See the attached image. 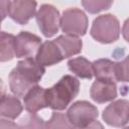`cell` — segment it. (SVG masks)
<instances>
[{
    "label": "cell",
    "mask_w": 129,
    "mask_h": 129,
    "mask_svg": "<svg viewBox=\"0 0 129 129\" xmlns=\"http://www.w3.org/2000/svg\"><path fill=\"white\" fill-rule=\"evenodd\" d=\"M44 73V67L36 59L25 57L19 60L9 73V89L18 98H23L32 87L38 85Z\"/></svg>",
    "instance_id": "obj_1"
},
{
    "label": "cell",
    "mask_w": 129,
    "mask_h": 129,
    "mask_svg": "<svg viewBox=\"0 0 129 129\" xmlns=\"http://www.w3.org/2000/svg\"><path fill=\"white\" fill-rule=\"evenodd\" d=\"M79 92L80 81L72 75H64L53 86L46 89L48 107L54 111H62L68 108Z\"/></svg>",
    "instance_id": "obj_2"
},
{
    "label": "cell",
    "mask_w": 129,
    "mask_h": 129,
    "mask_svg": "<svg viewBox=\"0 0 129 129\" xmlns=\"http://www.w3.org/2000/svg\"><path fill=\"white\" fill-rule=\"evenodd\" d=\"M98 108L88 101H77L67 111V117L73 128H94L103 126L97 122Z\"/></svg>",
    "instance_id": "obj_3"
},
{
    "label": "cell",
    "mask_w": 129,
    "mask_h": 129,
    "mask_svg": "<svg viewBox=\"0 0 129 129\" xmlns=\"http://www.w3.org/2000/svg\"><path fill=\"white\" fill-rule=\"evenodd\" d=\"M121 28L118 18L113 14H102L97 16L92 24L90 34L98 42L109 44L120 37Z\"/></svg>",
    "instance_id": "obj_4"
},
{
    "label": "cell",
    "mask_w": 129,
    "mask_h": 129,
    "mask_svg": "<svg viewBox=\"0 0 129 129\" xmlns=\"http://www.w3.org/2000/svg\"><path fill=\"white\" fill-rule=\"evenodd\" d=\"M89 19L87 14L79 8H68L60 16V28L64 34L83 36L88 30Z\"/></svg>",
    "instance_id": "obj_5"
},
{
    "label": "cell",
    "mask_w": 129,
    "mask_h": 129,
    "mask_svg": "<svg viewBox=\"0 0 129 129\" xmlns=\"http://www.w3.org/2000/svg\"><path fill=\"white\" fill-rule=\"evenodd\" d=\"M40 32L47 38L54 36L60 27L59 11L51 4H42L35 14Z\"/></svg>",
    "instance_id": "obj_6"
},
{
    "label": "cell",
    "mask_w": 129,
    "mask_h": 129,
    "mask_svg": "<svg viewBox=\"0 0 129 129\" xmlns=\"http://www.w3.org/2000/svg\"><path fill=\"white\" fill-rule=\"evenodd\" d=\"M102 119L109 126H126L129 123V101L126 99L113 100L103 110Z\"/></svg>",
    "instance_id": "obj_7"
},
{
    "label": "cell",
    "mask_w": 129,
    "mask_h": 129,
    "mask_svg": "<svg viewBox=\"0 0 129 129\" xmlns=\"http://www.w3.org/2000/svg\"><path fill=\"white\" fill-rule=\"evenodd\" d=\"M42 39L29 31H21L15 36V56L18 58L32 57L36 54Z\"/></svg>",
    "instance_id": "obj_8"
},
{
    "label": "cell",
    "mask_w": 129,
    "mask_h": 129,
    "mask_svg": "<svg viewBox=\"0 0 129 129\" xmlns=\"http://www.w3.org/2000/svg\"><path fill=\"white\" fill-rule=\"evenodd\" d=\"M35 0H12L8 16L16 23L25 25L36 14Z\"/></svg>",
    "instance_id": "obj_9"
},
{
    "label": "cell",
    "mask_w": 129,
    "mask_h": 129,
    "mask_svg": "<svg viewBox=\"0 0 129 129\" xmlns=\"http://www.w3.org/2000/svg\"><path fill=\"white\" fill-rule=\"evenodd\" d=\"M117 86L114 81L96 79L90 89L91 99L98 104L111 102L117 98Z\"/></svg>",
    "instance_id": "obj_10"
},
{
    "label": "cell",
    "mask_w": 129,
    "mask_h": 129,
    "mask_svg": "<svg viewBox=\"0 0 129 129\" xmlns=\"http://www.w3.org/2000/svg\"><path fill=\"white\" fill-rule=\"evenodd\" d=\"M35 59L43 67H50L60 62L64 57L59 45L53 39L41 43L35 54Z\"/></svg>",
    "instance_id": "obj_11"
},
{
    "label": "cell",
    "mask_w": 129,
    "mask_h": 129,
    "mask_svg": "<svg viewBox=\"0 0 129 129\" xmlns=\"http://www.w3.org/2000/svg\"><path fill=\"white\" fill-rule=\"evenodd\" d=\"M23 105L29 113H37L39 110L47 108L46 89L38 85L32 87L23 97Z\"/></svg>",
    "instance_id": "obj_12"
},
{
    "label": "cell",
    "mask_w": 129,
    "mask_h": 129,
    "mask_svg": "<svg viewBox=\"0 0 129 129\" xmlns=\"http://www.w3.org/2000/svg\"><path fill=\"white\" fill-rule=\"evenodd\" d=\"M23 106L17 96L3 94L0 103V115L2 118L14 120L22 113Z\"/></svg>",
    "instance_id": "obj_13"
},
{
    "label": "cell",
    "mask_w": 129,
    "mask_h": 129,
    "mask_svg": "<svg viewBox=\"0 0 129 129\" xmlns=\"http://www.w3.org/2000/svg\"><path fill=\"white\" fill-rule=\"evenodd\" d=\"M54 40L59 45L64 58H69L73 55L79 54L82 51L83 41L78 36L62 34L58 35Z\"/></svg>",
    "instance_id": "obj_14"
},
{
    "label": "cell",
    "mask_w": 129,
    "mask_h": 129,
    "mask_svg": "<svg viewBox=\"0 0 129 129\" xmlns=\"http://www.w3.org/2000/svg\"><path fill=\"white\" fill-rule=\"evenodd\" d=\"M94 76L99 80H109L117 82L116 61L108 58H99L93 61Z\"/></svg>",
    "instance_id": "obj_15"
},
{
    "label": "cell",
    "mask_w": 129,
    "mask_h": 129,
    "mask_svg": "<svg viewBox=\"0 0 129 129\" xmlns=\"http://www.w3.org/2000/svg\"><path fill=\"white\" fill-rule=\"evenodd\" d=\"M68 68L73 74L81 79L91 80L94 76L93 62L84 56H77L69 59Z\"/></svg>",
    "instance_id": "obj_16"
},
{
    "label": "cell",
    "mask_w": 129,
    "mask_h": 129,
    "mask_svg": "<svg viewBox=\"0 0 129 129\" xmlns=\"http://www.w3.org/2000/svg\"><path fill=\"white\" fill-rule=\"evenodd\" d=\"M0 42H1L0 44L1 62H5V61L13 59L15 57V35L2 31Z\"/></svg>",
    "instance_id": "obj_17"
},
{
    "label": "cell",
    "mask_w": 129,
    "mask_h": 129,
    "mask_svg": "<svg viewBox=\"0 0 129 129\" xmlns=\"http://www.w3.org/2000/svg\"><path fill=\"white\" fill-rule=\"evenodd\" d=\"M114 0H82V5L85 10L91 14H97L104 10H108Z\"/></svg>",
    "instance_id": "obj_18"
},
{
    "label": "cell",
    "mask_w": 129,
    "mask_h": 129,
    "mask_svg": "<svg viewBox=\"0 0 129 129\" xmlns=\"http://www.w3.org/2000/svg\"><path fill=\"white\" fill-rule=\"evenodd\" d=\"M44 128H73L67 115L58 112H52L51 117L45 122Z\"/></svg>",
    "instance_id": "obj_19"
},
{
    "label": "cell",
    "mask_w": 129,
    "mask_h": 129,
    "mask_svg": "<svg viewBox=\"0 0 129 129\" xmlns=\"http://www.w3.org/2000/svg\"><path fill=\"white\" fill-rule=\"evenodd\" d=\"M116 79L117 82L129 83V55L116 62Z\"/></svg>",
    "instance_id": "obj_20"
},
{
    "label": "cell",
    "mask_w": 129,
    "mask_h": 129,
    "mask_svg": "<svg viewBox=\"0 0 129 129\" xmlns=\"http://www.w3.org/2000/svg\"><path fill=\"white\" fill-rule=\"evenodd\" d=\"M45 122L36 115V113H29L20 120L19 127L21 128H44Z\"/></svg>",
    "instance_id": "obj_21"
},
{
    "label": "cell",
    "mask_w": 129,
    "mask_h": 129,
    "mask_svg": "<svg viewBox=\"0 0 129 129\" xmlns=\"http://www.w3.org/2000/svg\"><path fill=\"white\" fill-rule=\"evenodd\" d=\"M10 5H11V1L10 0H1V15H2V20H4L6 16H8Z\"/></svg>",
    "instance_id": "obj_22"
},
{
    "label": "cell",
    "mask_w": 129,
    "mask_h": 129,
    "mask_svg": "<svg viewBox=\"0 0 129 129\" xmlns=\"http://www.w3.org/2000/svg\"><path fill=\"white\" fill-rule=\"evenodd\" d=\"M122 35H123V38L129 42V18H127L124 23H123V26H122Z\"/></svg>",
    "instance_id": "obj_23"
}]
</instances>
